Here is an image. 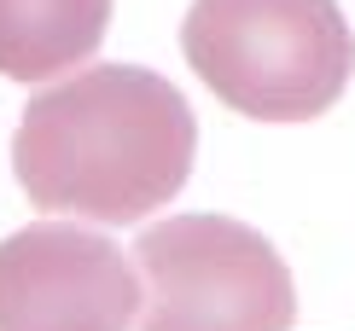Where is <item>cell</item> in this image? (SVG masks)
Returning a JSON list of instances; mask_svg holds the SVG:
<instances>
[{
    "label": "cell",
    "instance_id": "obj_3",
    "mask_svg": "<svg viewBox=\"0 0 355 331\" xmlns=\"http://www.w3.org/2000/svg\"><path fill=\"white\" fill-rule=\"evenodd\" d=\"M140 331H291L297 285L257 227L233 215H169L128 250Z\"/></svg>",
    "mask_w": 355,
    "mask_h": 331
},
{
    "label": "cell",
    "instance_id": "obj_1",
    "mask_svg": "<svg viewBox=\"0 0 355 331\" xmlns=\"http://www.w3.org/2000/svg\"><path fill=\"white\" fill-rule=\"evenodd\" d=\"M198 116L187 93L140 64H94L47 82L24 105L12 163L47 215L135 227L187 186Z\"/></svg>",
    "mask_w": 355,
    "mask_h": 331
},
{
    "label": "cell",
    "instance_id": "obj_4",
    "mask_svg": "<svg viewBox=\"0 0 355 331\" xmlns=\"http://www.w3.org/2000/svg\"><path fill=\"white\" fill-rule=\"evenodd\" d=\"M140 279L105 233L35 221L0 238V331H128Z\"/></svg>",
    "mask_w": 355,
    "mask_h": 331
},
{
    "label": "cell",
    "instance_id": "obj_2",
    "mask_svg": "<svg viewBox=\"0 0 355 331\" xmlns=\"http://www.w3.org/2000/svg\"><path fill=\"white\" fill-rule=\"evenodd\" d=\"M181 53L227 111L257 123L327 116L355 70L338 0H192Z\"/></svg>",
    "mask_w": 355,
    "mask_h": 331
},
{
    "label": "cell",
    "instance_id": "obj_5",
    "mask_svg": "<svg viewBox=\"0 0 355 331\" xmlns=\"http://www.w3.org/2000/svg\"><path fill=\"white\" fill-rule=\"evenodd\" d=\"M111 0H0V76L58 82L99 53Z\"/></svg>",
    "mask_w": 355,
    "mask_h": 331
}]
</instances>
